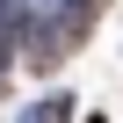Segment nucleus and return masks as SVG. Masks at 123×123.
<instances>
[{
    "instance_id": "f257e3e1",
    "label": "nucleus",
    "mask_w": 123,
    "mask_h": 123,
    "mask_svg": "<svg viewBox=\"0 0 123 123\" xmlns=\"http://www.w3.org/2000/svg\"><path fill=\"white\" fill-rule=\"evenodd\" d=\"M87 123H101V116H87Z\"/></svg>"
}]
</instances>
